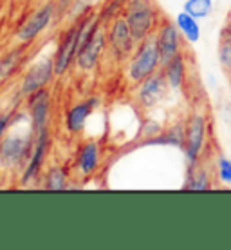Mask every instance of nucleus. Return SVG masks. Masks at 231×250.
Instances as JSON below:
<instances>
[{
	"label": "nucleus",
	"mask_w": 231,
	"mask_h": 250,
	"mask_svg": "<svg viewBox=\"0 0 231 250\" xmlns=\"http://www.w3.org/2000/svg\"><path fill=\"white\" fill-rule=\"evenodd\" d=\"M125 4H126V0H103L101 7H98L101 22H103V24H108L110 20L121 17L123 11H125Z\"/></svg>",
	"instance_id": "nucleus-22"
},
{
	"label": "nucleus",
	"mask_w": 231,
	"mask_h": 250,
	"mask_svg": "<svg viewBox=\"0 0 231 250\" xmlns=\"http://www.w3.org/2000/svg\"><path fill=\"white\" fill-rule=\"evenodd\" d=\"M164 127H162L157 120H152V118H144L143 124H141V129H139V136L143 138V140H148V138H154L157 136L159 132L162 131Z\"/></svg>",
	"instance_id": "nucleus-25"
},
{
	"label": "nucleus",
	"mask_w": 231,
	"mask_h": 250,
	"mask_svg": "<svg viewBox=\"0 0 231 250\" xmlns=\"http://www.w3.org/2000/svg\"><path fill=\"white\" fill-rule=\"evenodd\" d=\"M182 11L190 13L195 19H208L213 13V0H186Z\"/></svg>",
	"instance_id": "nucleus-23"
},
{
	"label": "nucleus",
	"mask_w": 231,
	"mask_h": 250,
	"mask_svg": "<svg viewBox=\"0 0 231 250\" xmlns=\"http://www.w3.org/2000/svg\"><path fill=\"white\" fill-rule=\"evenodd\" d=\"M101 107V98L100 96H87L83 100L76 102L71 107H67L65 111V116H63V127L67 134L71 136H78L85 131L87 127V122L90 120V116L94 114V111H98Z\"/></svg>",
	"instance_id": "nucleus-14"
},
{
	"label": "nucleus",
	"mask_w": 231,
	"mask_h": 250,
	"mask_svg": "<svg viewBox=\"0 0 231 250\" xmlns=\"http://www.w3.org/2000/svg\"><path fill=\"white\" fill-rule=\"evenodd\" d=\"M71 178H72L71 167L63 163H49L45 165L38 187L44 190H67L71 187Z\"/></svg>",
	"instance_id": "nucleus-17"
},
{
	"label": "nucleus",
	"mask_w": 231,
	"mask_h": 250,
	"mask_svg": "<svg viewBox=\"0 0 231 250\" xmlns=\"http://www.w3.org/2000/svg\"><path fill=\"white\" fill-rule=\"evenodd\" d=\"M162 73L168 80L172 91H179L186 85L188 80V60L186 55L182 51L181 55H177L175 58H172L168 63L162 65Z\"/></svg>",
	"instance_id": "nucleus-19"
},
{
	"label": "nucleus",
	"mask_w": 231,
	"mask_h": 250,
	"mask_svg": "<svg viewBox=\"0 0 231 250\" xmlns=\"http://www.w3.org/2000/svg\"><path fill=\"white\" fill-rule=\"evenodd\" d=\"M184 138H186V120H177L168 127H164L157 136L148 138V140H141V145L148 147V145H166V147H177L182 149L184 147Z\"/></svg>",
	"instance_id": "nucleus-18"
},
{
	"label": "nucleus",
	"mask_w": 231,
	"mask_h": 250,
	"mask_svg": "<svg viewBox=\"0 0 231 250\" xmlns=\"http://www.w3.org/2000/svg\"><path fill=\"white\" fill-rule=\"evenodd\" d=\"M123 17L138 42L154 37L162 20L161 11L154 0H126Z\"/></svg>",
	"instance_id": "nucleus-3"
},
{
	"label": "nucleus",
	"mask_w": 231,
	"mask_h": 250,
	"mask_svg": "<svg viewBox=\"0 0 231 250\" xmlns=\"http://www.w3.org/2000/svg\"><path fill=\"white\" fill-rule=\"evenodd\" d=\"M101 160H103V145L98 140H94V138L81 140L78 147H76L72 162L69 165L71 172L80 182L90 180L100 170Z\"/></svg>",
	"instance_id": "nucleus-6"
},
{
	"label": "nucleus",
	"mask_w": 231,
	"mask_h": 250,
	"mask_svg": "<svg viewBox=\"0 0 231 250\" xmlns=\"http://www.w3.org/2000/svg\"><path fill=\"white\" fill-rule=\"evenodd\" d=\"M24 107L29 113L35 132L44 131L51 127V116H53V93L51 87L38 89L27 98H24Z\"/></svg>",
	"instance_id": "nucleus-13"
},
{
	"label": "nucleus",
	"mask_w": 231,
	"mask_h": 250,
	"mask_svg": "<svg viewBox=\"0 0 231 250\" xmlns=\"http://www.w3.org/2000/svg\"><path fill=\"white\" fill-rule=\"evenodd\" d=\"M76 0H54V6H56V19H63L67 17L69 9L72 7Z\"/></svg>",
	"instance_id": "nucleus-28"
},
{
	"label": "nucleus",
	"mask_w": 231,
	"mask_h": 250,
	"mask_svg": "<svg viewBox=\"0 0 231 250\" xmlns=\"http://www.w3.org/2000/svg\"><path fill=\"white\" fill-rule=\"evenodd\" d=\"M157 42V49L161 55V63H168L172 58H175L177 55H181L184 47H182V35L179 31V27L175 24V20L162 19L159 27L154 33Z\"/></svg>",
	"instance_id": "nucleus-15"
},
{
	"label": "nucleus",
	"mask_w": 231,
	"mask_h": 250,
	"mask_svg": "<svg viewBox=\"0 0 231 250\" xmlns=\"http://www.w3.org/2000/svg\"><path fill=\"white\" fill-rule=\"evenodd\" d=\"M175 24L179 27L182 38L186 40L188 44H197L202 37V29H200L199 19L192 17L190 13L181 11L177 17H175Z\"/></svg>",
	"instance_id": "nucleus-21"
},
{
	"label": "nucleus",
	"mask_w": 231,
	"mask_h": 250,
	"mask_svg": "<svg viewBox=\"0 0 231 250\" xmlns=\"http://www.w3.org/2000/svg\"><path fill=\"white\" fill-rule=\"evenodd\" d=\"M107 51H108V45H107V27L103 24L80 47L74 67L78 71H81V73H92L94 69H98V65L101 63V58H103Z\"/></svg>",
	"instance_id": "nucleus-12"
},
{
	"label": "nucleus",
	"mask_w": 231,
	"mask_h": 250,
	"mask_svg": "<svg viewBox=\"0 0 231 250\" xmlns=\"http://www.w3.org/2000/svg\"><path fill=\"white\" fill-rule=\"evenodd\" d=\"M17 111H18V109L15 107V109H11V111H6V113L0 114V140L6 136V132L9 131V127H11L13 118H15Z\"/></svg>",
	"instance_id": "nucleus-27"
},
{
	"label": "nucleus",
	"mask_w": 231,
	"mask_h": 250,
	"mask_svg": "<svg viewBox=\"0 0 231 250\" xmlns=\"http://www.w3.org/2000/svg\"><path fill=\"white\" fill-rule=\"evenodd\" d=\"M36 132L33 129L29 113L17 111L6 136L0 140V172L15 174L22 172L33 152Z\"/></svg>",
	"instance_id": "nucleus-1"
},
{
	"label": "nucleus",
	"mask_w": 231,
	"mask_h": 250,
	"mask_svg": "<svg viewBox=\"0 0 231 250\" xmlns=\"http://www.w3.org/2000/svg\"><path fill=\"white\" fill-rule=\"evenodd\" d=\"M161 55L157 49L156 37H148L138 42V47L134 49L130 58L125 65V78L132 85H138L139 82L152 76L154 73L161 71Z\"/></svg>",
	"instance_id": "nucleus-2"
},
{
	"label": "nucleus",
	"mask_w": 231,
	"mask_h": 250,
	"mask_svg": "<svg viewBox=\"0 0 231 250\" xmlns=\"http://www.w3.org/2000/svg\"><path fill=\"white\" fill-rule=\"evenodd\" d=\"M56 78V71H54V60L53 55L45 58H40L35 63L24 71V75L20 78L18 83V96L27 98L38 89L51 87V83Z\"/></svg>",
	"instance_id": "nucleus-10"
},
{
	"label": "nucleus",
	"mask_w": 231,
	"mask_h": 250,
	"mask_svg": "<svg viewBox=\"0 0 231 250\" xmlns=\"http://www.w3.org/2000/svg\"><path fill=\"white\" fill-rule=\"evenodd\" d=\"M27 47L29 45L17 44L0 55V85L9 82L20 73V69H22V65L27 60V55H29Z\"/></svg>",
	"instance_id": "nucleus-16"
},
{
	"label": "nucleus",
	"mask_w": 231,
	"mask_h": 250,
	"mask_svg": "<svg viewBox=\"0 0 231 250\" xmlns=\"http://www.w3.org/2000/svg\"><path fill=\"white\" fill-rule=\"evenodd\" d=\"M208 131H210L208 113L200 107L192 109L186 116V138L182 147L188 167H194L202 162L208 145Z\"/></svg>",
	"instance_id": "nucleus-4"
},
{
	"label": "nucleus",
	"mask_w": 231,
	"mask_h": 250,
	"mask_svg": "<svg viewBox=\"0 0 231 250\" xmlns=\"http://www.w3.org/2000/svg\"><path fill=\"white\" fill-rule=\"evenodd\" d=\"M217 180L224 185H231V160L220 156L217 160Z\"/></svg>",
	"instance_id": "nucleus-26"
},
{
	"label": "nucleus",
	"mask_w": 231,
	"mask_h": 250,
	"mask_svg": "<svg viewBox=\"0 0 231 250\" xmlns=\"http://www.w3.org/2000/svg\"><path fill=\"white\" fill-rule=\"evenodd\" d=\"M219 62L224 71L231 73V31L224 29L219 42Z\"/></svg>",
	"instance_id": "nucleus-24"
},
{
	"label": "nucleus",
	"mask_w": 231,
	"mask_h": 250,
	"mask_svg": "<svg viewBox=\"0 0 231 250\" xmlns=\"http://www.w3.org/2000/svg\"><path fill=\"white\" fill-rule=\"evenodd\" d=\"M170 91L172 87L161 69L148 78H144L143 82H139L138 85H134V100L141 109L148 111L166 100Z\"/></svg>",
	"instance_id": "nucleus-11"
},
{
	"label": "nucleus",
	"mask_w": 231,
	"mask_h": 250,
	"mask_svg": "<svg viewBox=\"0 0 231 250\" xmlns=\"http://www.w3.org/2000/svg\"><path fill=\"white\" fill-rule=\"evenodd\" d=\"M78 51H80V33H78L76 20H71L69 24L65 25V29L60 33L56 49L53 53L56 78L65 76L71 69L74 67Z\"/></svg>",
	"instance_id": "nucleus-8"
},
{
	"label": "nucleus",
	"mask_w": 231,
	"mask_h": 250,
	"mask_svg": "<svg viewBox=\"0 0 231 250\" xmlns=\"http://www.w3.org/2000/svg\"><path fill=\"white\" fill-rule=\"evenodd\" d=\"M184 190H195V192H206L213 188L212 170L208 169L204 163L200 162L194 167H188L186 182L182 185Z\"/></svg>",
	"instance_id": "nucleus-20"
},
{
	"label": "nucleus",
	"mask_w": 231,
	"mask_h": 250,
	"mask_svg": "<svg viewBox=\"0 0 231 250\" xmlns=\"http://www.w3.org/2000/svg\"><path fill=\"white\" fill-rule=\"evenodd\" d=\"M107 27V45H108V53L114 60L118 62H126L134 49L138 47V40L134 38L130 27L126 24L125 17L121 15L118 19L110 20Z\"/></svg>",
	"instance_id": "nucleus-9"
},
{
	"label": "nucleus",
	"mask_w": 231,
	"mask_h": 250,
	"mask_svg": "<svg viewBox=\"0 0 231 250\" xmlns=\"http://www.w3.org/2000/svg\"><path fill=\"white\" fill-rule=\"evenodd\" d=\"M51 152V127L38 131L35 136V145L33 152L29 156V162L25 163V167L20 172V185L22 187H33L40 183V178L44 174V169L49 162Z\"/></svg>",
	"instance_id": "nucleus-7"
},
{
	"label": "nucleus",
	"mask_w": 231,
	"mask_h": 250,
	"mask_svg": "<svg viewBox=\"0 0 231 250\" xmlns=\"http://www.w3.org/2000/svg\"><path fill=\"white\" fill-rule=\"evenodd\" d=\"M230 85H231V73H230Z\"/></svg>",
	"instance_id": "nucleus-29"
},
{
	"label": "nucleus",
	"mask_w": 231,
	"mask_h": 250,
	"mask_svg": "<svg viewBox=\"0 0 231 250\" xmlns=\"http://www.w3.org/2000/svg\"><path fill=\"white\" fill-rule=\"evenodd\" d=\"M54 20H56L54 0H44L36 9H33L29 15H25L13 37L18 44L33 45L49 29Z\"/></svg>",
	"instance_id": "nucleus-5"
}]
</instances>
